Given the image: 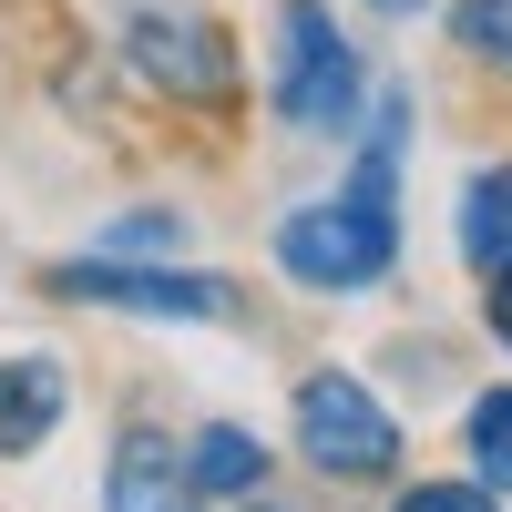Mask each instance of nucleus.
I'll return each instance as SVG.
<instances>
[{"label":"nucleus","mask_w":512,"mask_h":512,"mask_svg":"<svg viewBox=\"0 0 512 512\" xmlns=\"http://www.w3.org/2000/svg\"><path fill=\"white\" fill-rule=\"evenodd\" d=\"M267 113L287 134H359L369 123V62H359V41H349V21L328 0H277Z\"/></svg>","instance_id":"nucleus-1"},{"label":"nucleus","mask_w":512,"mask_h":512,"mask_svg":"<svg viewBox=\"0 0 512 512\" xmlns=\"http://www.w3.org/2000/svg\"><path fill=\"white\" fill-rule=\"evenodd\" d=\"M267 256H277V277L308 287V297H359V287H379L400 267V205H369V195L338 185L318 205H287Z\"/></svg>","instance_id":"nucleus-2"},{"label":"nucleus","mask_w":512,"mask_h":512,"mask_svg":"<svg viewBox=\"0 0 512 512\" xmlns=\"http://www.w3.org/2000/svg\"><path fill=\"white\" fill-rule=\"evenodd\" d=\"M287 431H297V461L328 472V482H390L400 451H410L400 410L379 400L359 369H308L297 400H287Z\"/></svg>","instance_id":"nucleus-3"},{"label":"nucleus","mask_w":512,"mask_h":512,"mask_svg":"<svg viewBox=\"0 0 512 512\" xmlns=\"http://www.w3.org/2000/svg\"><path fill=\"white\" fill-rule=\"evenodd\" d=\"M113 41L164 103H195V113L236 103V41H226L216 11H195V0H123Z\"/></svg>","instance_id":"nucleus-4"},{"label":"nucleus","mask_w":512,"mask_h":512,"mask_svg":"<svg viewBox=\"0 0 512 512\" xmlns=\"http://www.w3.org/2000/svg\"><path fill=\"white\" fill-rule=\"evenodd\" d=\"M52 297L72 308H113V318H164V328H205V318H236V287L205 277V267H144V256H62Z\"/></svg>","instance_id":"nucleus-5"},{"label":"nucleus","mask_w":512,"mask_h":512,"mask_svg":"<svg viewBox=\"0 0 512 512\" xmlns=\"http://www.w3.org/2000/svg\"><path fill=\"white\" fill-rule=\"evenodd\" d=\"M103 512H205L195 482H185V441H164V431H123L113 461H103Z\"/></svg>","instance_id":"nucleus-6"},{"label":"nucleus","mask_w":512,"mask_h":512,"mask_svg":"<svg viewBox=\"0 0 512 512\" xmlns=\"http://www.w3.org/2000/svg\"><path fill=\"white\" fill-rule=\"evenodd\" d=\"M62 410H72V369L52 349H11L0 359V461H31L62 431Z\"/></svg>","instance_id":"nucleus-7"},{"label":"nucleus","mask_w":512,"mask_h":512,"mask_svg":"<svg viewBox=\"0 0 512 512\" xmlns=\"http://www.w3.org/2000/svg\"><path fill=\"white\" fill-rule=\"evenodd\" d=\"M451 246H461V267H472V277H502V267H512V154H502V164H472V175H461Z\"/></svg>","instance_id":"nucleus-8"},{"label":"nucleus","mask_w":512,"mask_h":512,"mask_svg":"<svg viewBox=\"0 0 512 512\" xmlns=\"http://www.w3.org/2000/svg\"><path fill=\"white\" fill-rule=\"evenodd\" d=\"M185 482H195V502H256L267 492V441L246 420H205L185 441Z\"/></svg>","instance_id":"nucleus-9"},{"label":"nucleus","mask_w":512,"mask_h":512,"mask_svg":"<svg viewBox=\"0 0 512 512\" xmlns=\"http://www.w3.org/2000/svg\"><path fill=\"white\" fill-rule=\"evenodd\" d=\"M461 451H472V482L512 502V379H502V390H472V410H461Z\"/></svg>","instance_id":"nucleus-10"},{"label":"nucleus","mask_w":512,"mask_h":512,"mask_svg":"<svg viewBox=\"0 0 512 512\" xmlns=\"http://www.w3.org/2000/svg\"><path fill=\"white\" fill-rule=\"evenodd\" d=\"M93 256H144V267H175V256H185V216H164V205H144V216H113Z\"/></svg>","instance_id":"nucleus-11"},{"label":"nucleus","mask_w":512,"mask_h":512,"mask_svg":"<svg viewBox=\"0 0 512 512\" xmlns=\"http://www.w3.org/2000/svg\"><path fill=\"white\" fill-rule=\"evenodd\" d=\"M451 41L482 72H512V0H451Z\"/></svg>","instance_id":"nucleus-12"},{"label":"nucleus","mask_w":512,"mask_h":512,"mask_svg":"<svg viewBox=\"0 0 512 512\" xmlns=\"http://www.w3.org/2000/svg\"><path fill=\"white\" fill-rule=\"evenodd\" d=\"M390 512H502V492H482L472 472H461V482H400Z\"/></svg>","instance_id":"nucleus-13"},{"label":"nucleus","mask_w":512,"mask_h":512,"mask_svg":"<svg viewBox=\"0 0 512 512\" xmlns=\"http://www.w3.org/2000/svg\"><path fill=\"white\" fill-rule=\"evenodd\" d=\"M482 328H492V349L512 359V267H502V277H482Z\"/></svg>","instance_id":"nucleus-14"},{"label":"nucleus","mask_w":512,"mask_h":512,"mask_svg":"<svg viewBox=\"0 0 512 512\" xmlns=\"http://www.w3.org/2000/svg\"><path fill=\"white\" fill-rule=\"evenodd\" d=\"M369 11H390V21H410V11H431V0H369Z\"/></svg>","instance_id":"nucleus-15"},{"label":"nucleus","mask_w":512,"mask_h":512,"mask_svg":"<svg viewBox=\"0 0 512 512\" xmlns=\"http://www.w3.org/2000/svg\"><path fill=\"white\" fill-rule=\"evenodd\" d=\"M236 512H287V502H267V492H256V502H236Z\"/></svg>","instance_id":"nucleus-16"}]
</instances>
